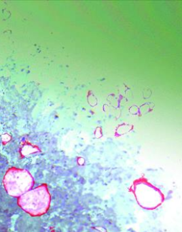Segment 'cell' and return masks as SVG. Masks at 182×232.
I'll use <instances>...</instances> for the list:
<instances>
[{"label": "cell", "mask_w": 182, "mask_h": 232, "mask_svg": "<svg viewBox=\"0 0 182 232\" xmlns=\"http://www.w3.org/2000/svg\"><path fill=\"white\" fill-rule=\"evenodd\" d=\"M18 204L32 217H39L48 211L51 196L46 184L31 189L18 199Z\"/></svg>", "instance_id": "cell-1"}, {"label": "cell", "mask_w": 182, "mask_h": 232, "mask_svg": "<svg viewBox=\"0 0 182 232\" xmlns=\"http://www.w3.org/2000/svg\"><path fill=\"white\" fill-rule=\"evenodd\" d=\"M130 191L133 194L139 206L147 210H154L160 206L165 197L159 188L154 186L144 177L133 183Z\"/></svg>", "instance_id": "cell-2"}, {"label": "cell", "mask_w": 182, "mask_h": 232, "mask_svg": "<svg viewBox=\"0 0 182 232\" xmlns=\"http://www.w3.org/2000/svg\"><path fill=\"white\" fill-rule=\"evenodd\" d=\"M3 183L5 191L10 195L19 197L32 189L34 180L27 170L11 168L5 173Z\"/></svg>", "instance_id": "cell-3"}]
</instances>
